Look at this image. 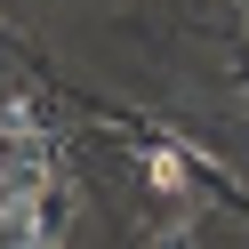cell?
Masks as SVG:
<instances>
[{"mask_svg": "<svg viewBox=\"0 0 249 249\" xmlns=\"http://www.w3.org/2000/svg\"><path fill=\"white\" fill-rule=\"evenodd\" d=\"M0 249H49L40 241V217L33 209H0Z\"/></svg>", "mask_w": 249, "mask_h": 249, "instance_id": "1", "label": "cell"}, {"mask_svg": "<svg viewBox=\"0 0 249 249\" xmlns=\"http://www.w3.org/2000/svg\"><path fill=\"white\" fill-rule=\"evenodd\" d=\"M153 185H161V193H185V161L177 153H153Z\"/></svg>", "mask_w": 249, "mask_h": 249, "instance_id": "2", "label": "cell"}]
</instances>
